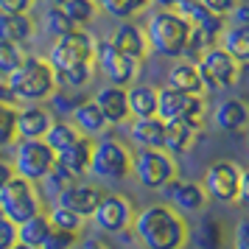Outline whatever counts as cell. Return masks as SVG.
<instances>
[{
    "mask_svg": "<svg viewBox=\"0 0 249 249\" xmlns=\"http://www.w3.org/2000/svg\"><path fill=\"white\" fill-rule=\"evenodd\" d=\"M174 12L182 14V17L191 23V28H199L204 34L218 36L227 28V17H218V14H213L210 9H204L199 0H185V3H179V6L174 9Z\"/></svg>",
    "mask_w": 249,
    "mask_h": 249,
    "instance_id": "cell-22",
    "label": "cell"
},
{
    "mask_svg": "<svg viewBox=\"0 0 249 249\" xmlns=\"http://www.w3.org/2000/svg\"><path fill=\"white\" fill-rule=\"evenodd\" d=\"M48 221H51L53 230H65V232H76V235H79L87 218H81L79 213H73V210L62 207V204H53V207L48 210Z\"/></svg>",
    "mask_w": 249,
    "mask_h": 249,
    "instance_id": "cell-33",
    "label": "cell"
},
{
    "mask_svg": "<svg viewBox=\"0 0 249 249\" xmlns=\"http://www.w3.org/2000/svg\"><path fill=\"white\" fill-rule=\"evenodd\" d=\"M218 39H221L218 48H224L238 65L249 62V25H230L218 34Z\"/></svg>",
    "mask_w": 249,
    "mask_h": 249,
    "instance_id": "cell-28",
    "label": "cell"
},
{
    "mask_svg": "<svg viewBox=\"0 0 249 249\" xmlns=\"http://www.w3.org/2000/svg\"><path fill=\"white\" fill-rule=\"evenodd\" d=\"M76 241L79 235L76 232H65V230H51L48 238L42 241V247L39 249H73L76 247Z\"/></svg>",
    "mask_w": 249,
    "mask_h": 249,
    "instance_id": "cell-42",
    "label": "cell"
},
{
    "mask_svg": "<svg viewBox=\"0 0 249 249\" xmlns=\"http://www.w3.org/2000/svg\"><path fill=\"white\" fill-rule=\"evenodd\" d=\"M132 232L146 249H185L188 221L171 204H148L135 213Z\"/></svg>",
    "mask_w": 249,
    "mask_h": 249,
    "instance_id": "cell-1",
    "label": "cell"
},
{
    "mask_svg": "<svg viewBox=\"0 0 249 249\" xmlns=\"http://www.w3.org/2000/svg\"><path fill=\"white\" fill-rule=\"evenodd\" d=\"M126 104H129L132 118H151V115H157V90L151 84H129Z\"/></svg>",
    "mask_w": 249,
    "mask_h": 249,
    "instance_id": "cell-26",
    "label": "cell"
},
{
    "mask_svg": "<svg viewBox=\"0 0 249 249\" xmlns=\"http://www.w3.org/2000/svg\"><path fill=\"white\" fill-rule=\"evenodd\" d=\"M42 23H45V31L53 36V39L70 34V31H76V23H73L68 14H65V9H62V6H48Z\"/></svg>",
    "mask_w": 249,
    "mask_h": 249,
    "instance_id": "cell-35",
    "label": "cell"
},
{
    "mask_svg": "<svg viewBox=\"0 0 249 249\" xmlns=\"http://www.w3.org/2000/svg\"><path fill=\"white\" fill-rule=\"evenodd\" d=\"M14 112H17L14 104H0V148L12 146L14 140H17V132H14Z\"/></svg>",
    "mask_w": 249,
    "mask_h": 249,
    "instance_id": "cell-41",
    "label": "cell"
},
{
    "mask_svg": "<svg viewBox=\"0 0 249 249\" xmlns=\"http://www.w3.org/2000/svg\"><path fill=\"white\" fill-rule=\"evenodd\" d=\"M90 81H92V62L73 65V68L56 73V84H62V87H79V90H84Z\"/></svg>",
    "mask_w": 249,
    "mask_h": 249,
    "instance_id": "cell-36",
    "label": "cell"
},
{
    "mask_svg": "<svg viewBox=\"0 0 249 249\" xmlns=\"http://www.w3.org/2000/svg\"><path fill=\"white\" fill-rule=\"evenodd\" d=\"M87 98L90 95L84 90H79V87H62V84H56V90L51 92L48 101H51V107H53L56 115H73Z\"/></svg>",
    "mask_w": 249,
    "mask_h": 249,
    "instance_id": "cell-30",
    "label": "cell"
},
{
    "mask_svg": "<svg viewBox=\"0 0 249 249\" xmlns=\"http://www.w3.org/2000/svg\"><path fill=\"white\" fill-rule=\"evenodd\" d=\"M204 124H193V121H165V137H162V151L177 160L188 154L196 140L202 137Z\"/></svg>",
    "mask_w": 249,
    "mask_h": 249,
    "instance_id": "cell-15",
    "label": "cell"
},
{
    "mask_svg": "<svg viewBox=\"0 0 249 249\" xmlns=\"http://www.w3.org/2000/svg\"><path fill=\"white\" fill-rule=\"evenodd\" d=\"M129 137L137 148H162L165 137V121L151 115V118H135L129 126Z\"/></svg>",
    "mask_w": 249,
    "mask_h": 249,
    "instance_id": "cell-23",
    "label": "cell"
},
{
    "mask_svg": "<svg viewBox=\"0 0 249 249\" xmlns=\"http://www.w3.org/2000/svg\"><path fill=\"white\" fill-rule=\"evenodd\" d=\"M235 204H249V171H241V185H238V202Z\"/></svg>",
    "mask_w": 249,
    "mask_h": 249,
    "instance_id": "cell-48",
    "label": "cell"
},
{
    "mask_svg": "<svg viewBox=\"0 0 249 249\" xmlns=\"http://www.w3.org/2000/svg\"><path fill=\"white\" fill-rule=\"evenodd\" d=\"M14 241H17V224L0 215V249H9Z\"/></svg>",
    "mask_w": 249,
    "mask_h": 249,
    "instance_id": "cell-44",
    "label": "cell"
},
{
    "mask_svg": "<svg viewBox=\"0 0 249 249\" xmlns=\"http://www.w3.org/2000/svg\"><path fill=\"white\" fill-rule=\"evenodd\" d=\"M230 17H232V25H249V3L247 0H238L235 9L230 12Z\"/></svg>",
    "mask_w": 249,
    "mask_h": 249,
    "instance_id": "cell-46",
    "label": "cell"
},
{
    "mask_svg": "<svg viewBox=\"0 0 249 249\" xmlns=\"http://www.w3.org/2000/svg\"><path fill=\"white\" fill-rule=\"evenodd\" d=\"M241 171L232 160H215L204 171V193L207 199L218 204H235L238 202V185H241Z\"/></svg>",
    "mask_w": 249,
    "mask_h": 249,
    "instance_id": "cell-11",
    "label": "cell"
},
{
    "mask_svg": "<svg viewBox=\"0 0 249 249\" xmlns=\"http://www.w3.org/2000/svg\"><path fill=\"white\" fill-rule=\"evenodd\" d=\"M51 124H53V115L48 112V107H42V104H23V107L14 112V132H17V140L45 137Z\"/></svg>",
    "mask_w": 249,
    "mask_h": 249,
    "instance_id": "cell-16",
    "label": "cell"
},
{
    "mask_svg": "<svg viewBox=\"0 0 249 249\" xmlns=\"http://www.w3.org/2000/svg\"><path fill=\"white\" fill-rule=\"evenodd\" d=\"M48 3H51V6H62V3H65V0H48Z\"/></svg>",
    "mask_w": 249,
    "mask_h": 249,
    "instance_id": "cell-54",
    "label": "cell"
},
{
    "mask_svg": "<svg viewBox=\"0 0 249 249\" xmlns=\"http://www.w3.org/2000/svg\"><path fill=\"white\" fill-rule=\"evenodd\" d=\"M235 249H249V221L241 218L235 224Z\"/></svg>",
    "mask_w": 249,
    "mask_h": 249,
    "instance_id": "cell-47",
    "label": "cell"
},
{
    "mask_svg": "<svg viewBox=\"0 0 249 249\" xmlns=\"http://www.w3.org/2000/svg\"><path fill=\"white\" fill-rule=\"evenodd\" d=\"M168 87L179 92H191V95H202V73L199 65L191 59H174V68L168 70Z\"/></svg>",
    "mask_w": 249,
    "mask_h": 249,
    "instance_id": "cell-24",
    "label": "cell"
},
{
    "mask_svg": "<svg viewBox=\"0 0 249 249\" xmlns=\"http://www.w3.org/2000/svg\"><path fill=\"white\" fill-rule=\"evenodd\" d=\"M92 56H95V39H92V34L84 31V28H76V31L53 39V45H51L45 59L56 73H62V70L73 68V65L92 62Z\"/></svg>",
    "mask_w": 249,
    "mask_h": 249,
    "instance_id": "cell-8",
    "label": "cell"
},
{
    "mask_svg": "<svg viewBox=\"0 0 249 249\" xmlns=\"http://www.w3.org/2000/svg\"><path fill=\"white\" fill-rule=\"evenodd\" d=\"M92 224L104 230V232H115L121 235L126 230H132V221H135V204L129 196L124 193H101V199L92 210Z\"/></svg>",
    "mask_w": 249,
    "mask_h": 249,
    "instance_id": "cell-10",
    "label": "cell"
},
{
    "mask_svg": "<svg viewBox=\"0 0 249 249\" xmlns=\"http://www.w3.org/2000/svg\"><path fill=\"white\" fill-rule=\"evenodd\" d=\"M196 65H199V73L207 76L218 90H221V87H232L238 81V76H241V68H244V65H238L235 59L218 45H213L210 51H204L202 59H199Z\"/></svg>",
    "mask_w": 249,
    "mask_h": 249,
    "instance_id": "cell-14",
    "label": "cell"
},
{
    "mask_svg": "<svg viewBox=\"0 0 249 249\" xmlns=\"http://www.w3.org/2000/svg\"><path fill=\"white\" fill-rule=\"evenodd\" d=\"M14 104H42L56 90V70L45 56H23V62L6 76Z\"/></svg>",
    "mask_w": 249,
    "mask_h": 249,
    "instance_id": "cell-2",
    "label": "cell"
},
{
    "mask_svg": "<svg viewBox=\"0 0 249 249\" xmlns=\"http://www.w3.org/2000/svg\"><path fill=\"white\" fill-rule=\"evenodd\" d=\"M23 45H14V42H3L0 39V76L6 79L20 62H23Z\"/></svg>",
    "mask_w": 249,
    "mask_h": 249,
    "instance_id": "cell-40",
    "label": "cell"
},
{
    "mask_svg": "<svg viewBox=\"0 0 249 249\" xmlns=\"http://www.w3.org/2000/svg\"><path fill=\"white\" fill-rule=\"evenodd\" d=\"M79 137H81L79 129L70 124V121H53V124L48 126V132H45V137H42V140H45L48 146L59 154V151H65L68 146H73Z\"/></svg>",
    "mask_w": 249,
    "mask_h": 249,
    "instance_id": "cell-32",
    "label": "cell"
},
{
    "mask_svg": "<svg viewBox=\"0 0 249 249\" xmlns=\"http://www.w3.org/2000/svg\"><path fill=\"white\" fill-rule=\"evenodd\" d=\"M132 174L146 191H160L168 179L177 177V160L162 148H137L132 154Z\"/></svg>",
    "mask_w": 249,
    "mask_h": 249,
    "instance_id": "cell-7",
    "label": "cell"
},
{
    "mask_svg": "<svg viewBox=\"0 0 249 249\" xmlns=\"http://www.w3.org/2000/svg\"><path fill=\"white\" fill-rule=\"evenodd\" d=\"M157 118L204 124V95H191V92H179L171 87L157 90Z\"/></svg>",
    "mask_w": 249,
    "mask_h": 249,
    "instance_id": "cell-12",
    "label": "cell"
},
{
    "mask_svg": "<svg viewBox=\"0 0 249 249\" xmlns=\"http://www.w3.org/2000/svg\"><path fill=\"white\" fill-rule=\"evenodd\" d=\"M95 107L101 109L107 126H121L126 124L132 115H129V104H126V87H115V84H107L95 92Z\"/></svg>",
    "mask_w": 249,
    "mask_h": 249,
    "instance_id": "cell-19",
    "label": "cell"
},
{
    "mask_svg": "<svg viewBox=\"0 0 249 249\" xmlns=\"http://www.w3.org/2000/svg\"><path fill=\"white\" fill-rule=\"evenodd\" d=\"M151 3H157L160 9H177L179 3H185V0H151Z\"/></svg>",
    "mask_w": 249,
    "mask_h": 249,
    "instance_id": "cell-51",
    "label": "cell"
},
{
    "mask_svg": "<svg viewBox=\"0 0 249 249\" xmlns=\"http://www.w3.org/2000/svg\"><path fill=\"white\" fill-rule=\"evenodd\" d=\"M42 210V196L36 191V182L23 177H12L0 188V215H6L14 224H23L25 218Z\"/></svg>",
    "mask_w": 249,
    "mask_h": 249,
    "instance_id": "cell-5",
    "label": "cell"
},
{
    "mask_svg": "<svg viewBox=\"0 0 249 249\" xmlns=\"http://www.w3.org/2000/svg\"><path fill=\"white\" fill-rule=\"evenodd\" d=\"M109 42H112L121 53H126L129 59H135L140 65H143V59L148 56V42H146V34H143V25L132 23V20H121V23L115 25Z\"/></svg>",
    "mask_w": 249,
    "mask_h": 249,
    "instance_id": "cell-18",
    "label": "cell"
},
{
    "mask_svg": "<svg viewBox=\"0 0 249 249\" xmlns=\"http://www.w3.org/2000/svg\"><path fill=\"white\" fill-rule=\"evenodd\" d=\"M95 65L104 73L107 84H115V87H129L137 81V73H140V62L129 59L126 53H121L118 48L109 42V39H95Z\"/></svg>",
    "mask_w": 249,
    "mask_h": 249,
    "instance_id": "cell-9",
    "label": "cell"
},
{
    "mask_svg": "<svg viewBox=\"0 0 249 249\" xmlns=\"http://www.w3.org/2000/svg\"><path fill=\"white\" fill-rule=\"evenodd\" d=\"M9 249H36V247H28V244H23V241H14Z\"/></svg>",
    "mask_w": 249,
    "mask_h": 249,
    "instance_id": "cell-53",
    "label": "cell"
},
{
    "mask_svg": "<svg viewBox=\"0 0 249 249\" xmlns=\"http://www.w3.org/2000/svg\"><path fill=\"white\" fill-rule=\"evenodd\" d=\"M36 25L31 14H0V39L3 42H14V45H25L34 36Z\"/></svg>",
    "mask_w": 249,
    "mask_h": 249,
    "instance_id": "cell-25",
    "label": "cell"
},
{
    "mask_svg": "<svg viewBox=\"0 0 249 249\" xmlns=\"http://www.w3.org/2000/svg\"><path fill=\"white\" fill-rule=\"evenodd\" d=\"M101 140L92 143V157H90V174H95L104 182H121L132 174V151L115 140L107 129H104Z\"/></svg>",
    "mask_w": 249,
    "mask_h": 249,
    "instance_id": "cell-4",
    "label": "cell"
},
{
    "mask_svg": "<svg viewBox=\"0 0 249 249\" xmlns=\"http://www.w3.org/2000/svg\"><path fill=\"white\" fill-rule=\"evenodd\" d=\"M70 182H76V179H73V177H70V174H68L65 168L53 165V168H51V171L45 174V177L39 179V185H42V191H45L48 199H56L59 193H62V191H65V188L70 185Z\"/></svg>",
    "mask_w": 249,
    "mask_h": 249,
    "instance_id": "cell-38",
    "label": "cell"
},
{
    "mask_svg": "<svg viewBox=\"0 0 249 249\" xmlns=\"http://www.w3.org/2000/svg\"><path fill=\"white\" fill-rule=\"evenodd\" d=\"M36 0H0V14H28Z\"/></svg>",
    "mask_w": 249,
    "mask_h": 249,
    "instance_id": "cell-43",
    "label": "cell"
},
{
    "mask_svg": "<svg viewBox=\"0 0 249 249\" xmlns=\"http://www.w3.org/2000/svg\"><path fill=\"white\" fill-rule=\"evenodd\" d=\"M101 188H95V185H87V182H70L65 191L59 193L53 204H62V207H68L73 213H79L81 218H90L92 210H95V204L101 199Z\"/></svg>",
    "mask_w": 249,
    "mask_h": 249,
    "instance_id": "cell-17",
    "label": "cell"
},
{
    "mask_svg": "<svg viewBox=\"0 0 249 249\" xmlns=\"http://www.w3.org/2000/svg\"><path fill=\"white\" fill-rule=\"evenodd\" d=\"M62 9H65V14L76 23V28H84L87 23L95 20V14H98V3H95V0H65Z\"/></svg>",
    "mask_w": 249,
    "mask_h": 249,
    "instance_id": "cell-34",
    "label": "cell"
},
{
    "mask_svg": "<svg viewBox=\"0 0 249 249\" xmlns=\"http://www.w3.org/2000/svg\"><path fill=\"white\" fill-rule=\"evenodd\" d=\"M84 249H107V247H104V244H98V241H87V244H84Z\"/></svg>",
    "mask_w": 249,
    "mask_h": 249,
    "instance_id": "cell-52",
    "label": "cell"
},
{
    "mask_svg": "<svg viewBox=\"0 0 249 249\" xmlns=\"http://www.w3.org/2000/svg\"><path fill=\"white\" fill-rule=\"evenodd\" d=\"M51 230H53V227H51V221H48V213L39 210V213H34L31 218H25L23 224H17V241H23V244H28V247L39 249Z\"/></svg>",
    "mask_w": 249,
    "mask_h": 249,
    "instance_id": "cell-29",
    "label": "cell"
},
{
    "mask_svg": "<svg viewBox=\"0 0 249 249\" xmlns=\"http://www.w3.org/2000/svg\"><path fill=\"white\" fill-rule=\"evenodd\" d=\"M73 121L70 124L79 129V135H84V137H98L107 129V121H104V115H101V109L95 107V101L92 98H87V101L81 104L76 112L70 115Z\"/></svg>",
    "mask_w": 249,
    "mask_h": 249,
    "instance_id": "cell-27",
    "label": "cell"
},
{
    "mask_svg": "<svg viewBox=\"0 0 249 249\" xmlns=\"http://www.w3.org/2000/svg\"><path fill=\"white\" fill-rule=\"evenodd\" d=\"M95 3L112 20H132L135 14H143L151 6V0H95Z\"/></svg>",
    "mask_w": 249,
    "mask_h": 249,
    "instance_id": "cell-31",
    "label": "cell"
},
{
    "mask_svg": "<svg viewBox=\"0 0 249 249\" xmlns=\"http://www.w3.org/2000/svg\"><path fill=\"white\" fill-rule=\"evenodd\" d=\"M157 193H160L162 202L171 204V207L182 215L202 213L204 204H207V193H204L202 185H199V182H191V179H179V177L168 179Z\"/></svg>",
    "mask_w": 249,
    "mask_h": 249,
    "instance_id": "cell-13",
    "label": "cell"
},
{
    "mask_svg": "<svg viewBox=\"0 0 249 249\" xmlns=\"http://www.w3.org/2000/svg\"><path fill=\"white\" fill-rule=\"evenodd\" d=\"M224 232H221V221L215 215H204L202 227H199V244L202 249H221Z\"/></svg>",
    "mask_w": 249,
    "mask_h": 249,
    "instance_id": "cell-39",
    "label": "cell"
},
{
    "mask_svg": "<svg viewBox=\"0 0 249 249\" xmlns=\"http://www.w3.org/2000/svg\"><path fill=\"white\" fill-rule=\"evenodd\" d=\"M213 121L227 135H241L249 124V107L241 98H224V101L215 104Z\"/></svg>",
    "mask_w": 249,
    "mask_h": 249,
    "instance_id": "cell-21",
    "label": "cell"
},
{
    "mask_svg": "<svg viewBox=\"0 0 249 249\" xmlns=\"http://www.w3.org/2000/svg\"><path fill=\"white\" fill-rule=\"evenodd\" d=\"M92 137H84L81 135L73 146H68L65 151L56 154V165L65 168L73 177V179H81L84 174H90V157H92Z\"/></svg>",
    "mask_w": 249,
    "mask_h": 249,
    "instance_id": "cell-20",
    "label": "cell"
},
{
    "mask_svg": "<svg viewBox=\"0 0 249 249\" xmlns=\"http://www.w3.org/2000/svg\"><path fill=\"white\" fill-rule=\"evenodd\" d=\"M12 168L14 177H23L28 182H39L48 171L56 165V151L48 146L42 137L36 140H14Z\"/></svg>",
    "mask_w": 249,
    "mask_h": 249,
    "instance_id": "cell-6",
    "label": "cell"
},
{
    "mask_svg": "<svg viewBox=\"0 0 249 249\" xmlns=\"http://www.w3.org/2000/svg\"><path fill=\"white\" fill-rule=\"evenodd\" d=\"M213 45H218V36L204 34L199 28H191V36H188V45H185V53H182V56L191 59V62H199L204 51H210Z\"/></svg>",
    "mask_w": 249,
    "mask_h": 249,
    "instance_id": "cell-37",
    "label": "cell"
},
{
    "mask_svg": "<svg viewBox=\"0 0 249 249\" xmlns=\"http://www.w3.org/2000/svg\"><path fill=\"white\" fill-rule=\"evenodd\" d=\"M0 104H14L12 92H9V84H6V79L0 76Z\"/></svg>",
    "mask_w": 249,
    "mask_h": 249,
    "instance_id": "cell-50",
    "label": "cell"
},
{
    "mask_svg": "<svg viewBox=\"0 0 249 249\" xmlns=\"http://www.w3.org/2000/svg\"><path fill=\"white\" fill-rule=\"evenodd\" d=\"M143 34L148 42V53H160L165 59H182L188 36H191V23L174 9H157L148 14Z\"/></svg>",
    "mask_w": 249,
    "mask_h": 249,
    "instance_id": "cell-3",
    "label": "cell"
},
{
    "mask_svg": "<svg viewBox=\"0 0 249 249\" xmlns=\"http://www.w3.org/2000/svg\"><path fill=\"white\" fill-rule=\"evenodd\" d=\"M12 177H14V168H12V162H9V160H3V157H0V188H3L6 182L12 179Z\"/></svg>",
    "mask_w": 249,
    "mask_h": 249,
    "instance_id": "cell-49",
    "label": "cell"
},
{
    "mask_svg": "<svg viewBox=\"0 0 249 249\" xmlns=\"http://www.w3.org/2000/svg\"><path fill=\"white\" fill-rule=\"evenodd\" d=\"M204 9H210L213 14H218V17H230V12L235 9L238 0H199Z\"/></svg>",
    "mask_w": 249,
    "mask_h": 249,
    "instance_id": "cell-45",
    "label": "cell"
}]
</instances>
